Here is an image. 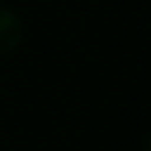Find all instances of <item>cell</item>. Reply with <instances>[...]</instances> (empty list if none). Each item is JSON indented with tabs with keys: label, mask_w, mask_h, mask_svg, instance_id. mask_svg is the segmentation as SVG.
Listing matches in <instances>:
<instances>
[{
	"label": "cell",
	"mask_w": 151,
	"mask_h": 151,
	"mask_svg": "<svg viewBox=\"0 0 151 151\" xmlns=\"http://www.w3.org/2000/svg\"><path fill=\"white\" fill-rule=\"evenodd\" d=\"M21 40V24L19 17L9 9H0V54H7L14 50Z\"/></svg>",
	"instance_id": "obj_1"
}]
</instances>
